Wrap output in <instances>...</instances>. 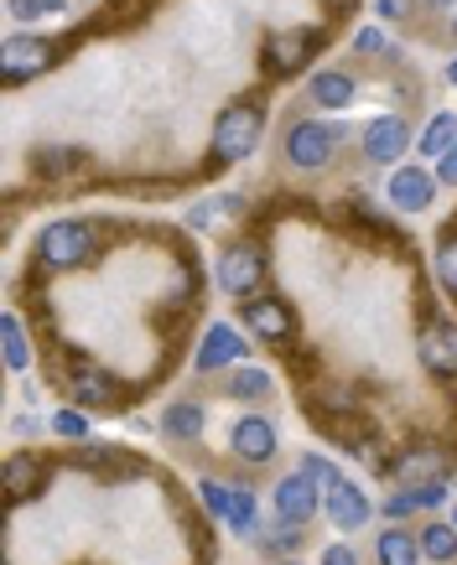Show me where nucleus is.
Listing matches in <instances>:
<instances>
[{
    "mask_svg": "<svg viewBox=\"0 0 457 565\" xmlns=\"http://www.w3.org/2000/svg\"><path fill=\"white\" fill-rule=\"evenodd\" d=\"M380 5V16H406L410 11V0H375Z\"/></svg>",
    "mask_w": 457,
    "mask_h": 565,
    "instance_id": "obj_39",
    "label": "nucleus"
},
{
    "mask_svg": "<svg viewBox=\"0 0 457 565\" xmlns=\"http://www.w3.org/2000/svg\"><path fill=\"white\" fill-rule=\"evenodd\" d=\"M31 483H37V457H11V462H5V493L11 498H26L31 493Z\"/></svg>",
    "mask_w": 457,
    "mask_h": 565,
    "instance_id": "obj_22",
    "label": "nucleus"
},
{
    "mask_svg": "<svg viewBox=\"0 0 457 565\" xmlns=\"http://www.w3.org/2000/svg\"><path fill=\"white\" fill-rule=\"evenodd\" d=\"M406 145H410V125L401 115H380L364 125V156L369 162H395Z\"/></svg>",
    "mask_w": 457,
    "mask_h": 565,
    "instance_id": "obj_7",
    "label": "nucleus"
},
{
    "mask_svg": "<svg viewBox=\"0 0 457 565\" xmlns=\"http://www.w3.org/2000/svg\"><path fill=\"white\" fill-rule=\"evenodd\" d=\"M447 145H457V115H453V110H442V115H432V125H427V136H421V151H432V156H442Z\"/></svg>",
    "mask_w": 457,
    "mask_h": 565,
    "instance_id": "obj_21",
    "label": "nucleus"
},
{
    "mask_svg": "<svg viewBox=\"0 0 457 565\" xmlns=\"http://www.w3.org/2000/svg\"><path fill=\"white\" fill-rule=\"evenodd\" d=\"M229 441H234V451H240L244 462H255V467L276 457V431H270V421H261V415H244Z\"/></svg>",
    "mask_w": 457,
    "mask_h": 565,
    "instance_id": "obj_12",
    "label": "nucleus"
},
{
    "mask_svg": "<svg viewBox=\"0 0 457 565\" xmlns=\"http://www.w3.org/2000/svg\"><path fill=\"white\" fill-rule=\"evenodd\" d=\"M453 529H457V509H453Z\"/></svg>",
    "mask_w": 457,
    "mask_h": 565,
    "instance_id": "obj_43",
    "label": "nucleus"
},
{
    "mask_svg": "<svg viewBox=\"0 0 457 565\" xmlns=\"http://www.w3.org/2000/svg\"><path fill=\"white\" fill-rule=\"evenodd\" d=\"M224 518H229L240 535H250V529H255V493H250V488H234V493H229V514Z\"/></svg>",
    "mask_w": 457,
    "mask_h": 565,
    "instance_id": "obj_26",
    "label": "nucleus"
},
{
    "mask_svg": "<svg viewBox=\"0 0 457 565\" xmlns=\"http://www.w3.org/2000/svg\"><path fill=\"white\" fill-rule=\"evenodd\" d=\"M287 156H291V166H302V171L328 166L333 162V130L317 125V119H302V125L287 136Z\"/></svg>",
    "mask_w": 457,
    "mask_h": 565,
    "instance_id": "obj_6",
    "label": "nucleus"
},
{
    "mask_svg": "<svg viewBox=\"0 0 457 565\" xmlns=\"http://www.w3.org/2000/svg\"><path fill=\"white\" fill-rule=\"evenodd\" d=\"M203 425H208V410H198V405H172L167 415H162V431L177 436V441H193V436H203Z\"/></svg>",
    "mask_w": 457,
    "mask_h": 565,
    "instance_id": "obj_19",
    "label": "nucleus"
},
{
    "mask_svg": "<svg viewBox=\"0 0 457 565\" xmlns=\"http://www.w3.org/2000/svg\"><path fill=\"white\" fill-rule=\"evenodd\" d=\"M317 26H291V31H276L270 42H265V73L270 78H287V73L307 68V57L317 52Z\"/></svg>",
    "mask_w": 457,
    "mask_h": 565,
    "instance_id": "obj_5",
    "label": "nucleus"
},
{
    "mask_svg": "<svg viewBox=\"0 0 457 565\" xmlns=\"http://www.w3.org/2000/svg\"><path fill=\"white\" fill-rule=\"evenodd\" d=\"M421 363L432 374H453L457 369V328L447 317H432L427 322V332H421Z\"/></svg>",
    "mask_w": 457,
    "mask_h": 565,
    "instance_id": "obj_9",
    "label": "nucleus"
},
{
    "mask_svg": "<svg viewBox=\"0 0 457 565\" xmlns=\"http://www.w3.org/2000/svg\"><path fill=\"white\" fill-rule=\"evenodd\" d=\"M261 130H265V110L261 104H229L214 125V162L229 166V162H244L255 145H261Z\"/></svg>",
    "mask_w": 457,
    "mask_h": 565,
    "instance_id": "obj_1",
    "label": "nucleus"
},
{
    "mask_svg": "<svg viewBox=\"0 0 457 565\" xmlns=\"http://www.w3.org/2000/svg\"><path fill=\"white\" fill-rule=\"evenodd\" d=\"M78 162H84V156H78L73 145H48V151H37V171H42V177H68Z\"/></svg>",
    "mask_w": 457,
    "mask_h": 565,
    "instance_id": "obj_24",
    "label": "nucleus"
},
{
    "mask_svg": "<svg viewBox=\"0 0 457 565\" xmlns=\"http://www.w3.org/2000/svg\"><path fill=\"white\" fill-rule=\"evenodd\" d=\"M432 5H436V11H453V0H432Z\"/></svg>",
    "mask_w": 457,
    "mask_h": 565,
    "instance_id": "obj_40",
    "label": "nucleus"
},
{
    "mask_svg": "<svg viewBox=\"0 0 457 565\" xmlns=\"http://www.w3.org/2000/svg\"><path fill=\"white\" fill-rule=\"evenodd\" d=\"M421 498V509H436V503H447V483H427V488H416Z\"/></svg>",
    "mask_w": 457,
    "mask_h": 565,
    "instance_id": "obj_36",
    "label": "nucleus"
},
{
    "mask_svg": "<svg viewBox=\"0 0 457 565\" xmlns=\"http://www.w3.org/2000/svg\"><path fill=\"white\" fill-rule=\"evenodd\" d=\"M436 281H442V285H447V291L457 296V239H453V234L436 244Z\"/></svg>",
    "mask_w": 457,
    "mask_h": 565,
    "instance_id": "obj_27",
    "label": "nucleus"
},
{
    "mask_svg": "<svg viewBox=\"0 0 457 565\" xmlns=\"http://www.w3.org/2000/svg\"><path fill=\"white\" fill-rule=\"evenodd\" d=\"M322 565H359V555H354L348 544H328V550H322Z\"/></svg>",
    "mask_w": 457,
    "mask_h": 565,
    "instance_id": "obj_37",
    "label": "nucleus"
},
{
    "mask_svg": "<svg viewBox=\"0 0 457 565\" xmlns=\"http://www.w3.org/2000/svg\"><path fill=\"white\" fill-rule=\"evenodd\" d=\"M354 218H359V223H369V229H390L385 213H375L369 203H354Z\"/></svg>",
    "mask_w": 457,
    "mask_h": 565,
    "instance_id": "obj_38",
    "label": "nucleus"
},
{
    "mask_svg": "<svg viewBox=\"0 0 457 565\" xmlns=\"http://www.w3.org/2000/svg\"><path fill=\"white\" fill-rule=\"evenodd\" d=\"M37 255L52 270H73V265H89L94 259V229L78 223V218H63V223H48L42 239H37Z\"/></svg>",
    "mask_w": 457,
    "mask_h": 565,
    "instance_id": "obj_2",
    "label": "nucleus"
},
{
    "mask_svg": "<svg viewBox=\"0 0 457 565\" xmlns=\"http://www.w3.org/2000/svg\"><path fill=\"white\" fill-rule=\"evenodd\" d=\"M0 343H5V363L22 374L26 363H31V354H26V332H22V322H16V317H5V328H0Z\"/></svg>",
    "mask_w": 457,
    "mask_h": 565,
    "instance_id": "obj_25",
    "label": "nucleus"
},
{
    "mask_svg": "<svg viewBox=\"0 0 457 565\" xmlns=\"http://www.w3.org/2000/svg\"><path fill=\"white\" fill-rule=\"evenodd\" d=\"M436 182H447V188H457V145H447V151L436 156Z\"/></svg>",
    "mask_w": 457,
    "mask_h": 565,
    "instance_id": "obj_34",
    "label": "nucleus"
},
{
    "mask_svg": "<svg viewBox=\"0 0 457 565\" xmlns=\"http://www.w3.org/2000/svg\"><path fill=\"white\" fill-rule=\"evenodd\" d=\"M261 281H265V249L261 244L240 239V244H229V249L218 255V285H224L229 296H250Z\"/></svg>",
    "mask_w": 457,
    "mask_h": 565,
    "instance_id": "obj_3",
    "label": "nucleus"
},
{
    "mask_svg": "<svg viewBox=\"0 0 457 565\" xmlns=\"http://www.w3.org/2000/svg\"><path fill=\"white\" fill-rule=\"evenodd\" d=\"M328 5H333V11H343V5H354V0H328Z\"/></svg>",
    "mask_w": 457,
    "mask_h": 565,
    "instance_id": "obj_41",
    "label": "nucleus"
},
{
    "mask_svg": "<svg viewBox=\"0 0 457 565\" xmlns=\"http://www.w3.org/2000/svg\"><path fill=\"white\" fill-rule=\"evenodd\" d=\"M229 395H234V400H265V395H270V374L244 363L240 374L229 378Z\"/></svg>",
    "mask_w": 457,
    "mask_h": 565,
    "instance_id": "obj_23",
    "label": "nucleus"
},
{
    "mask_svg": "<svg viewBox=\"0 0 457 565\" xmlns=\"http://www.w3.org/2000/svg\"><path fill=\"white\" fill-rule=\"evenodd\" d=\"M322 503H328V518H333L338 529H359V524H369V493H359L348 477H343Z\"/></svg>",
    "mask_w": 457,
    "mask_h": 565,
    "instance_id": "obj_14",
    "label": "nucleus"
},
{
    "mask_svg": "<svg viewBox=\"0 0 457 565\" xmlns=\"http://www.w3.org/2000/svg\"><path fill=\"white\" fill-rule=\"evenodd\" d=\"M432 192H436V182L421 171V166H401V171L390 177V203H395L401 213L432 208Z\"/></svg>",
    "mask_w": 457,
    "mask_h": 565,
    "instance_id": "obj_10",
    "label": "nucleus"
},
{
    "mask_svg": "<svg viewBox=\"0 0 457 565\" xmlns=\"http://www.w3.org/2000/svg\"><path fill=\"white\" fill-rule=\"evenodd\" d=\"M447 78H453V84H457V57H453V68H447Z\"/></svg>",
    "mask_w": 457,
    "mask_h": 565,
    "instance_id": "obj_42",
    "label": "nucleus"
},
{
    "mask_svg": "<svg viewBox=\"0 0 457 565\" xmlns=\"http://www.w3.org/2000/svg\"><path fill=\"white\" fill-rule=\"evenodd\" d=\"M52 431H58V436H68V441H84L89 421H84L78 410H58V415H52Z\"/></svg>",
    "mask_w": 457,
    "mask_h": 565,
    "instance_id": "obj_29",
    "label": "nucleus"
},
{
    "mask_svg": "<svg viewBox=\"0 0 457 565\" xmlns=\"http://www.w3.org/2000/svg\"><path fill=\"white\" fill-rule=\"evenodd\" d=\"M302 472L317 483V493H333L338 483H343V472H338L333 462H322V457H307V467H302Z\"/></svg>",
    "mask_w": 457,
    "mask_h": 565,
    "instance_id": "obj_28",
    "label": "nucleus"
},
{
    "mask_svg": "<svg viewBox=\"0 0 457 565\" xmlns=\"http://www.w3.org/2000/svg\"><path fill=\"white\" fill-rule=\"evenodd\" d=\"M281 565H296V561H281Z\"/></svg>",
    "mask_w": 457,
    "mask_h": 565,
    "instance_id": "obj_44",
    "label": "nucleus"
},
{
    "mask_svg": "<svg viewBox=\"0 0 457 565\" xmlns=\"http://www.w3.org/2000/svg\"><path fill=\"white\" fill-rule=\"evenodd\" d=\"M416 509H421L416 488H410V493H395V498H390V518H406V514H416Z\"/></svg>",
    "mask_w": 457,
    "mask_h": 565,
    "instance_id": "obj_35",
    "label": "nucleus"
},
{
    "mask_svg": "<svg viewBox=\"0 0 457 565\" xmlns=\"http://www.w3.org/2000/svg\"><path fill=\"white\" fill-rule=\"evenodd\" d=\"M317 483L307 477V472H296V477H281L276 483V514L287 518V524H307V518L317 514Z\"/></svg>",
    "mask_w": 457,
    "mask_h": 565,
    "instance_id": "obj_8",
    "label": "nucleus"
},
{
    "mask_svg": "<svg viewBox=\"0 0 457 565\" xmlns=\"http://www.w3.org/2000/svg\"><path fill=\"white\" fill-rule=\"evenodd\" d=\"M421 561V535H410V529H385L380 535V565H416Z\"/></svg>",
    "mask_w": 457,
    "mask_h": 565,
    "instance_id": "obj_17",
    "label": "nucleus"
},
{
    "mask_svg": "<svg viewBox=\"0 0 457 565\" xmlns=\"http://www.w3.org/2000/svg\"><path fill=\"white\" fill-rule=\"evenodd\" d=\"M244 358V337L229 322H214L208 337H203V348H198V369L208 374V369H224V363H240Z\"/></svg>",
    "mask_w": 457,
    "mask_h": 565,
    "instance_id": "obj_11",
    "label": "nucleus"
},
{
    "mask_svg": "<svg viewBox=\"0 0 457 565\" xmlns=\"http://www.w3.org/2000/svg\"><path fill=\"white\" fill-rule=\"evenodd\" d=\"M193 270H188V265H182V270H177V275H172V291H167V301L172 307H177V301H188V296H193Z\"/></svg>",
    "mask_w": 457,
    "mask_h": 565,
    "instance_id": "obj_32",
    "label": "nucleus"
},
{
    "mask_svg": "<svg viewBox=\"0 0 457 565\" xmlns=\"http://www.w3.org/2000/svg\"><path fill=\"white\" fill-rule=\"evenodd\" d=\"M395 472L406 477L410 488H427V483H442V472H447V462H442V451H406L401 462H395Z\"/></svg>",
    "mask_w": 457,
    "mask_h": 565,
    "instance_id": "obj_16",
    "label": "nucleus"
},
{
    "mask_svg": "<svg viewBox=\"0 0 457 565\" xmlns=\"http://www.w3.org/2000/svg\"><path fill=\"white\" fill-rule=\"evenodd\" d=\"M52 63H58L52 37H5V48H0V73H5L11 84H26V78L48 73Z\"/></svg>",
    "mask_w": 457,
    "mask_h": 565,
    "instance_id": "obj_4",
    "label": "nucleus"
},
{
    "mask_svg": "<svg viewBox=\"0 0 457 565\" xmlns=\"http://www.w3.org/2000/svg\"><path fill=\"white\" fill-rule=\"evenodd\" d=\"M354 94H359V89H354V78H348V73H317V78H313V99L322 104V110H348Z\"/></svg>",
    "mask_w": 457,
    "mask_h": 565,
    "instance_id": "obj_18",
    "label": "nucleus"
},
{
    "mask_svg": "<svg viewBox=\"0 0 457 565\" xmlns=\"http://www.w3.org/2000/svg\"><path fill=\"white\" fill-rule=\"evenodd\" d=\"M421 555L436 565H453L457 561V529L453 524H427L421 529Z\"/></svg>",
    "mask_w": 457,
    "mask_h": 565,
    "instance_id": "obj_20",
    "label": "nucleus"
},
{
    "mask_svg": "<svg viewBox=\"0 0 457 565\" xmlns=\"http://www.w3.org/2000/svg\"><path fill=\"white\" fill-rule=\"evenodd\" d=\"M354 52H364V57H369V52H385V31H380V26H364L359 37H354Z\"/></svg>",
    "mask_w": 457,
    "mask_h": 565,
    "instance_id": "obj_33",
    "label": "nucleus"
},
{
    "mask_svg": "<svg viewBox=\"0 0 457 565\" xmlns=\"http://www.w3.org/2000/svg\"><path fill=\"white\" fill-rule=\"evenodd\" d=\"M68 384H73V395H78V405H115V378L104 374L99 363H73V374H68Z\"/></svg>",
    "mask_w": 457,
    "mask_h": 565,
    "instance_id": "obj_15",
    "label": "nucleus"
},
{
    "mask_svg": "<svg viewBox=\"0 0 457 565\" xmlns=\"http://www.w3.org/2000/svg\"><path fill=\"white\" fill-rule=\"evenodd\" d=\"M198 493H203V503H208V509H214L218 518L229 514V493H234V488H224V483H214V477H208V483H203Z\"/></svg>",
    "mask_w": 457,
    "mask_h": 565,
    "instance_id": "obj_31",
    "label": "nucleus"
},
{
    "mask_svg": "<svg viewBox=\"0 0 457 565\" xmlns=\"http://www.w3.org/2000/svg\"><path fill=\"white\" fill-rule=\"evenodd\" d=\"M244 328H255V337H265V343H291L287 301H250L244 307Z\"/></svg>",
    "mask_w": 457,
    "mask_h": 565,
    "instance_id": "obj_13",
    "label": "nucleus"
},
{
    "mask_svg": "<svg viewBox=\"0 0 457 565\" xmlns=\"http://www.w3.org/2000/svg\"><path fill=\"white\" fill-rule=\"evenodd\" d=\"M68 0H11V11L22 16V22H31V16H48V11H63Z\"/></svg>",
    "mask_w": 457,
    "mask_h": 565,
    "instance_id": "obj_30",
    "label": "nucleus"
}]
</instances>
